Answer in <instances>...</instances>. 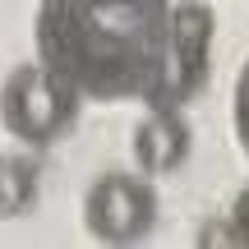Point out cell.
Masks as SVG:
<instances>
[{
  "instance_id": "6da1fadb",
  "label": "cell",
  "mask_w": 249,
  "mask_h": 249,
  "mask_svg": "<svg viewBox=\"0 0 249 249\" xmlns=\"http://www.w3.org/2000/svg\"><path fill=\"white\" fill-rule=\"evenodd\" d=\"M37 55L88 102H161L171 0H42Z\"/></svg>"
},
{
  "instance_id": "7a4b0ae2",
  "label": "cell",
  "mask_w": 249,
  "mask_h": 249,
  "mask_svg": "<svg viewBox=\"0 0 249 249\" xmlns=\"http://www.w3.org/2000/svg\"><path fill=\"white\" fill-rule=\"evenodd\" d=\"M79 92L51 65H14L0 83V124L9 139L46 148L79 120Z\"/></svg>"
},
{
  "instance_id": "3957f363",
  "label": "cell",
  "mask_w": 249,
  "mask_h": 249,
  "mask_svg": "<svg viewBox=\"0 0 249 249\" xmlns=\"http://www.w3.org/2000/svg\"><path fill=\"white\" fill-rule=\"evenodd\" d=\"M83 226L102 245H139L157 226V185L152 176L111 171L97 176L83 198Z\"/></svg>"
},
{
  "instance_id": "277c9868",
  "label": "cell",
  "mask_w": 249,
  "mask_h": 249,
  "mask_svg": "<svg viewBox=\"0 0 249 249\" xmlns=\"http://www.w3.org/2000/svg\"><path fill=\"white\" fill-rule=\"evenodd\" d=\"M213 37H217V14L208 0H176L171 5V65H166L157 107H185L208 88Z\"/></svg>"
},
{
  "instance_id": "5b68a950",
  "label": "cell",
  "mask_w": 249,
  "mask_h": 249,
  "mask_svg": "<svg viewBox=\"0 0 249 249\" xmlns=\"http://www.w3.org/2000/svg\"><path fill=\"white\" fill-rule=\"evenodd\" d=\"M189 143L194 134H189L180 107H148V116L134 124V166L152 180L171 176L189 161Z\"/></svg>"
},
{
  "instance_id": "8992f818",
  "label": "cell",
  "mask_w": 249,
  "mask_h": 249,
  "mask_svg": "<svg viewBox=\"0 0 249 249\" xmlns=\"http://www.w3.org/2000/svg\"><path fill=\"white\" fill-rule=\"evenodd\" d=\"M37 203V161L23 152H0V222L23 217Z\"/></svg>"
},
{
  "instance_id": "52a82bcc",
  "label": "cell",
  "mask_w": 249,
  "mask_h": 249,
  "mask_svg": "<svg viewBox=\"0 0 249 249\" xmlns=\"http://www.w3.org/2000/svg\"><path fill=\"white\" fill-rule=\"evenodd\" d=\"M231 129H235V143H240L245 157H249V60L240 65V74H235V92H231Z\"/></svg>"
},
{
  "instance_id": "ba28073f",
  "label": "cell",
  "mask_w": 249,
  "mask_h": 249,
  "mask_svg": "<svg viewBox=\"0 0 249 249\" xmlns=\"http://www.w3.org/2000/svg\"><path fill=\"white\" fill-rule=\"evenodd\" d=\"M198 245H240V235H235L231 217H226V222H213V226H203V231H198Z\"/></svg>"
},
{
  "instance_id": "9c48e42d",
  "label": "cell",
  "mask_w": 249,
  "mask_h": 249,
  "mask_svg": "<svg viewBox=\"0 0 249 249\" xmlns=\"http://www.w3.org/2000/svg\"><path fill=\"white\" fill-rule=\"evenodd\" d=\"M231 226H235V235H240V245L249 249V185L240 189V198H235V208H231Z\"/></svg>"
}]
</instances>
